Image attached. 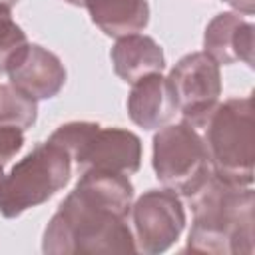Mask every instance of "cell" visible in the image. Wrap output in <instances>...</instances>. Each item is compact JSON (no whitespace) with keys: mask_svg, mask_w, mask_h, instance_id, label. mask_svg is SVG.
I'll return each mask as SVG.
<instances>
[{"mask_svg":"<svg viewBox=\"0 0 255 255\" xmlns=\"http://www.w3.org/2000/svg\"><path fill=\"white\" fill-rule=\"evenodd\" d=\"M133 187L124 173L88 169L44 233L46 253L133 251L126 215Z\"/></svg>","mask_w":255,"mask_h":255,"instance_id":"1","label":"cell"},{"mask_svg":"<svg viewBox=\"0 0 255 255\" xmlns=\"http://www.w3.org/2000/svg\"><path fill=\"white\" fill-rule=\"evenodd\" d=\"M203 129V145L213 173L233 185L251 183L255 141L251 100H229L223 106H215Z\"/></svg>","mask_w":255,"mask_h":255,"instance_id":"2","label":"cell"},{"mask_svg":"<svg viewBox=\"0 0 255 255\" xmlns=\"http://www.w3.org/2000/svg\"><path fill=\"white\" fill-rule=\"evenodd\" d=\"M193 209V227L189 233V249L193 251H233L231 243L239 239L241 207L251 203V191L239 193L233 185L215 173L187 195Z\"/></svg>","mask_w":255,"mask_h":255,"instance_id":"3","label":"cell"},{"mask_svg":"<svg viewBox=\"0 0 255 255\" xmlns=\"http://www.w3.org/2000/svg\"><path fill=\"white\" fill-rule=\"evenodd\" d=\"M70 155L52 141L34 147L18 161L0 189V213L16 217L60 191L70 179Z\"/></svg>","mask_w":255,"mask_h":255,"instance_id":"4","label":"cell"},{"mask_svg":"<svg viewBox=\"0 0 255 255\" xmlns=\"http://www.w3.org/2000/svg\"><path fill=\"white\" fill-rule=\"evenodd\" d=\"M153 167L163 185L183 195L193 193L211 173L203 139L187 124L167 126L155 135Z\"/></svg>","mask_w":255,"mask_h":255,"instance_id":"5","label":"cell"},{"mask_svg":"<svg viewBox=\"0 0 255 255\" xmlns=\"http://www.w3.org/2000/svg\"><path fill=\"white\" fill-rule=\"evenodd\" d=\"M167 82L175 96L177 110L183 114V124L193 129H203L221 92L215 60L201 52L189 54L175 64Z\"/></svg>","mask_w":255,"mask_h":255,"instance_id":"6","label":"cell"},{"mask_svg":"<svg viewBox=\"0 0 255 255\" xmlns=\"http://www.w3.org/2000/svg\"><path fill=\"white\" fill-rule=\"evenodd\" d=\"M135 249L157 253L167 249L181 233L185 215L181 201L171 191H147L131 209Z\"/></svg>","mask_w":255,"mask_h":255,"instance_id":"7","label":"cell"},{"mask_svg":"<svg viewBox=\"0 0 255 255\" xmlns=\"http://www.w3.org/2000/svg\"><path fill=\"white\" fill-rule=\"evenodd\" d=\"M141 159V145L139 139L126 129H96L90 137L82 153L78 155L76 163L78 169H104L116 173H135L139 169Z\"/></svg>","mask_w":255,"mask_h":255,"instance_id":"8","label":"cell"},{"mask_svg":"<svg viewBox=\"0 0 255 255\" xmlns=\"http://www.w3.org/2000/svg\"><path fill=\"white\" fill-rule=\"evenodd\" d=\"M12 86L32 100L52 98L66 82L62 62L42 46H28L20 60L8 70Z\"/></svg>","mask_w":255,"mask_h":255,"instance_id":"9","label":"cell"},{"mask_svg":"<svg viewBox=\"0 0 255 255\" xmlns=\"http://www.w3.org/2000/svg\"><path fill=\"white\" fill-rule=\"evenodd\" d=\"M128 112L131 120L145 129H153L169 122L177 112V102L169 82L159 74H149L135 82L128 98Z\"/></svg>","mask_w":255,"mask_h":255,"instance_id":"10","label":"cell"},{"mask_svg":"<svg viewBox=\"0 0 255 255\" xmlns=\"http://www.w3.org/2000/svg\"><path fill=\"white\" fill-rule=\"evenodd\" d=\"M112 62L116 74L124 82L135 84L141 78L163 70V52L151 38L129 34L122 36L112 48Z\"/></svg>","mask_w":255,"mask_h":255,"instance_id":"11","label":"cell"},{"mask_svg":"<svg viewBox=\"0 0 255 255\" xmlns=\"http://www.w3.org/2000/svg\"><path fill=\"white\" fill-rule=\"evenodd\" d=\"M205 52L215 62H251V24L233 14H219L205 30Z\"/></svg>","mask_w":255,"mask_h":255,"instance_id":"12","label":"cell"},{"mask_svg":"<svg viewBox=\"0 0 255 255\" xmlns=\"http://www.w3.org/2000/svg\"><path fill=\"white\" fill-rule=\"evenodd\" d=\"M86 6L94 24L114 38L137 34L149 20L145 0H86Z\"/></svg>","mask_w":255,"mask_h":255,"instance_id":"13","label":"cell"},{"mask_svg":"<svg viewBox=\"0 0 255 255\" xmlns=\"http://www.w3.org/2000/svg\"><path fill=\"white\" fill-rule=\"evenodd\" d=\"M0 122L22 129L36 122V100L14 86H0Z\"/></svg>","mask_w":255,"mask_h":255,"instance_id":"14","label":"cell"},{"mask_svg":"<svg viewBox=\"0 0 255 255\" xmlns=\"http://www.w3.org/2000/svg\"><path fill=\"white\" fill-rule=\"evenodd\" d=\"M24 32L14 24L10 6L0 4V72H8L28 48Z\"/></svg>","mask_w":255,"mask_h":255,"instance_id":"15","label":"cell"},{"mask_svg":"<svg viewBox=\"0 0 255 255\" xmlns=\"http://www.w3.org/2000/svg\"><path fill=\"white\" fill-rule=\"evenodd\" d=\"M100 126L98 124H90V122H74V124H66L62 128H58L48 141L56 143L58 147H62L70 159H78V155L82 153V149L86 147V143L90 141V137L96 133Z\"/></svg>","mask_w":255,"mask_h":255,"instance_id":"16","label":"cell"},{"mask_svg":"<svg viewBox=\"0 0 255 255\" xmlns=\"http://www.w3.org/2000/svg\"><path fill=\"white\" fill-rule=\"evenodd\" d=\"M24 145V129L0 122V165L10 161Z\"/></svg>","mask_w":255,"mask_h":255,"instance_id":"17","label":"cell"},{"mask_svg":"<svg viewBox=\"0 0 255 255\" xmlns=\"http://www.w3.org/2000/svg\"><path fill=\"white\" fill-rule=\"evenodd\" d=\"M231 6H235V8H243L245 12H251V2L253 0H227Z\"/></svg>","mask_w":255,"mask_h":255,"instance_id":"18","label":"cell"},{"mask_svg":"<svg viewBox=\"0 0 255 255\" xmlns=\"http://www.w3.org/2000/svg\"><path fill=\"white\" fill-rule=\"evenodd\" d=\"M66 2H70L74 6H86V0H66Z\"/></svg>","mask_w":255,"mask_h":255,"instance_id":"19","label":"cell"},{"mask_svg":"<svg viewBox=\"0 0 255 255\" xmlns=\"http://www.w3.org/2000/svg\"><path fill=\"white\" fill-rule=\"evenodd\" d=\"M18 0H0V4H4V6H12V4H16Z\"/></svg>","mask_w":255,"mask_h":255,"instance_id":"20","label":"cell"},{"mask_svg":"<svg viewBox=\"0 0 255 255\" xmlns=\"http://www.w3.org/2000/svg\"><path fill=\"white\" fill-rule=\"evenodd\" d=\"M2 183H4V171H2V165H0V189H2Z\"/></svg>","mask_w":255,"mask_h":255,"instance_id":"21","label":"cell"}]
</instances>
